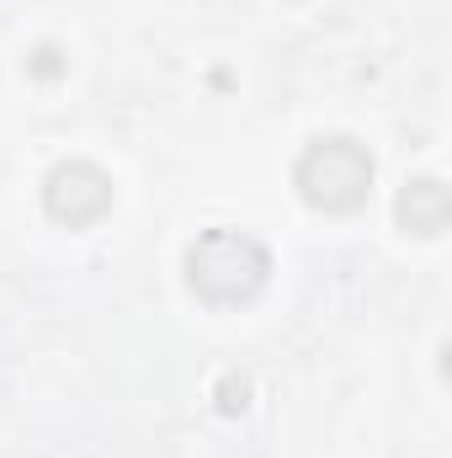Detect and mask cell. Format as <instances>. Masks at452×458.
I'll return each instance as SVG.
<instances>
[{
    "mask_svg": "<svg viewBox=\"0 0 452 458\" xmlns=\"http://www.w3.org/2000/svg\"><path fill=\"white\" fill-rule=\"evenodd\" d=\"M399 225L410 229V234H442L448 229V187L437 176L410 182L399 192Z\"/></svg>",
    "mask_w": 452,
    "mask_h": 458,
    "instance_id": "277c9868",
    "label": "cell"
},
{
    "mask_svg": "<svg viewBox=\"0 0 452 458\" xmlns=\"http://www.w3.org/2000/svg\"><path fill=\"white\" fill-rule=\"evenodd\" d=\"M245 394H250L245 378H224V411H245Z\"/></svg>",
    "mask_w": 452,
    "mask_h": 458,
    "instance_id": "8992f818",
    "label": "cell"
},
{
    "mask_svg": "<svg viewBox=\"0 0 452 458\" xmlns=\"http://www.w3.org/2000/svg\"><path fill=\"white\" fill-rule=\"evenodd\" d=\"M298 192L320 214H351L372 192V155L356 139H314L293 171Z\"/></svg>",
    "mask_w": 452,
    "mask_h": 458,
    "instance_id": "7a4b0ae2",
    "label": "cell"
},
{
    "mask_svg": "<svg viewBox=\"0 0 452 458\" xmlns=\"http://www.w3.org/2000/svg\"><path fill=\"white\" fill-rule=\"evenodd\" d=\"M43 203H48V214H54L59 225L86 229L113 208V182H107V171H96L91 160H70V165H54V171H48Z\"/></svg>",
    "mask_w": 452,
    "mask_h": 458,
    "instance_id": "3957f363",
    "label": "cell"
},
{
    "mask_svg": "<svg viewBox=\"0 0 452 458\" xmlns=\"http://www.w3.org/2000/svg\"><path fill=\"white\" fill-rule=\"evenodd\" d=\"M272 256L261 240L239 229H208L187 245V288L208 304H245L261 293Z\"/></svg>",
    "mask_w": 452,
    "mask_h": 458,
    "instance_id": "6da1fadb",
    "label": "cell"
},
{
    "mask_svg": "<svg viewBox=\"0 0 452 458\" xmlns=\"http://www.w3.org/2000/svg\"><path fill=\"white\" fill-rule=\"evenodd\" d=\"M27 70H32V75H43V81H54V75L64 70V54H59V48H38Z\"/></svg>",
    "mask_w": 452,
    "mask_h": 458,
    "instance_id": "5b68a950",
    "label": "cell"
}]
</instances>
